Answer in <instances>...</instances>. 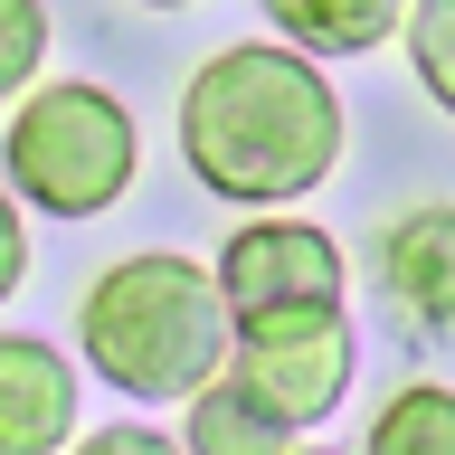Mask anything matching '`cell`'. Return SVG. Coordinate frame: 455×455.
<instances>
[{
	"label": "cell",
	"instance_id": "cell-14",
	"mask_svg": "<svg viewBox=\"0 0 455 455\" xmlns=\"http://www.w3.org/2000/svg\"><path fill=\"white\" fill-rule=\"evenodd\" d=\"M20 275H28V219H20V190L0 180V304L20 294Z\"/></svg>",
	"mask_w": 455,
	"mask_h": 455
},
{
	"label": "cell",
	"instance_id": "cell-15",
	"mask_svg": "<svg viewBox=\"0 0 455 455\" xmlns=\"http://www.w3.org/2000/svg\"><path fill=\"white\" fill-rule=\"evenodd\" d=\"M142 10H190V0H142Z\"/></svg>",
	"mask_w": 455,
	"mask_h": 455
},
{
	"label": "cell",
	"instance_id": "cell-10",
	"mask_svg": "<svg viewBox=\"0 0 455 455\" xmlns=\"http://www.w3.org/2000/svg\"><path fill=\"white\" fill-rule=\"evenodd\" d=\"M361 455H455V389H436V379L389 389V408L370 418Z\"/></svg>",
	"mask_w": 455,
	"mask_h": 455
},
{
	"label": "cell",
	"instance_id": "cell-6",
	"mask_svg": "<svg viewBox=\"0 0 455 455\" xmlns=\"http://www.w3.org/2000/svg\"><path fill=\"white\" fill-rule=\"evenodd\" d=\"M76 436V370L38 332H0V455H67Z\"/></svg>",
	"mask_w": 455,
	"mask_h": 455
},
{
	"label": "cell",
	"instance_id": "cell-4",
	"mask_svg": "<svg viewBox=\"0 0 455 455\" xmlns=\"http://www.w3.org/2000/svg\"><path fill=\"white\" fill-rule=\"evenodd\" d=\"M228 323H284V313H341V247L313 219H247L219 247Z\"/></svg>",
	"mask_w": 455,
	"mask_h": 455
},
{
	"label": "cell",
	"instance_id": "cell-9",
	"mask_svg": "<svg viewBox=\"0 0 455 455\" xmlns=\"http://www.w3.org/2000/svg\"><path fill=\"white\" fill-rule=\"evenodd\" d=\"M180 446L190 455H294V427H284L237 370H219V379L190 398V436H180Z\"/></svg>",
	"mask_w": 455,
	"mask_h": 455
},
{
	"label": "cell",
	"instance_id": "cell-5",
	"mask_svg": "<svg viewBox=\"0 0 455 455\" xmlns=\"http://www.w3.org/2000/svg\"><path fill=\"white\" fill-rule=\"evenodd\" d=\"M351 361H361V341H351V313H284V323H247L228 370L247 379L266 408H275L294 436L323 427L351 389Z\"/></svg>",
	"mask_w": 455,
	"mask_h": 455
},
{
	"label": "cell",
	"instance_id": "cell-3",
	"mask_svg": "<svg viewBox=\"0 0 455 455\" xmlns=\"http://www.w3.org/2000/svg\"><path fill=\"white\" fill-rule=\"evenodd\" d=\"M142 171V133L133 114L114 105L105 85L85 76H57V85H28L10 133H0V180L48 209V219H105L114 199L133 190Z\"/></svg>",
	"mask_w": 455,
	"mask_h": 455
},
{
	"label": "cell",
	"instance_id": "cell-12",
	"mask_svg": "<svg viewBox=\"0 0 455 455\" xmlns=\"http://www.w3.org/2000/svg\"><path fill=\"white\" fill-rule=\"evenodd\" d=\"M38 67H48V10L38 0H0V105L20 85H38Z\"/></svg>",
	"mask_w": 455,
	"mask_h": 455
},
{
	"label": "cell",
	"instance_id": "cell-11",
	"mask_svg": "<svg viewBox=\"0 0 455 455\" xmlns=\"http://www.w3.org/2000/svg\"><path fill=\"white\" fill-rule=\"evenodd\" d=\"M408 67H418L427 105L455 114V0H418L408 10Z\"/></svg>",
	"mask_w": 455,
	"mask_h": 455
},
{
	"label": "cell",
	"instance_id": "cell-7",
	"mask_svg": "<svg viewBox=\"0 0 455 455\" xmlns=\"http://www.w3.org/2000/svg\"><path fill=\"white\" fill-rule=\"evenodd\" d=\"M379 284H389L398 313L455 323V199H427V209L389 219V237H379Z\"/></svg>",
	"mask_w": 455,
	"mask_h": 455
},
{
	"label": "cell",
	"instance_id": "cell-1",
	"mask_svg": "<svg viewBox=\"0 0 455 455\" xmlns=\"http://www.w3.org/2000/svg\"><path fill=\"white\" fill-rule=\"evenodd\" d=\"M180 162L199 171V190L237 199V209H284L332 180L341 95L304 48H275V38L219 48L180 85Z\"/></svg>",
	"mask_w": 455,
	"mask_h": 455
},
{
	"label": "cell",
	"instance_id": "cell-2",
	"mask_svg": "<svg viewBox=\"0 0 455 455\" xmlns=\"http://www.w3.org/2000/svg\"><path fill=\"white\" fill-rule=\"evenodd\" d=\"M76 341H85V370L124 398H199L237 351V323H228L219 266L152 247L85 284Z\"/></svg>",
	"mask_w": 455,
	"mask_h": 455
},
{
	"label": "cell",
	"instance_id": "cell-8",
	"mask_svg": "<svg viewBox=\"0 0 455 455\" xmlns=\"http://www.w3.org/2000/svg\"><path fill=\"white\" fill-rule=\"evenodd\" d=\"M256 10L284 28V48H304V57H370L379 38L408 28L418 0H256Z\"/></svg>",
	"mask_w": 455,
	"mask_h": 455
},
{
	"label": "cell",
	"instance_id": "cell-13",
	"mask_svg": "<svg viewBox=\"0 0 455 455\" xmlns=\"http://www.w3.org/2000/svg\"><path fill=\"white\" fill-rule=\"evenodd\" d=\"M67 455H190V446H171L162 427H142V418H124V427H95V436H76Z\"/></svg>",
	"mask_w": 455,
	"mask_h": 455
}]
</instances>
